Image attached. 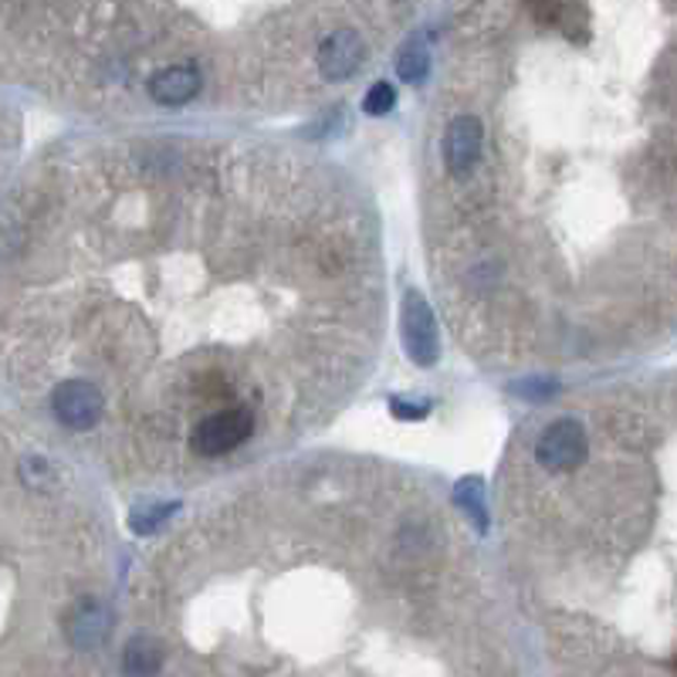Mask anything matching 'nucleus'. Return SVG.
Here are the masks:
<instances>
[{
    "label": "nucleus",
    "mask_w": 677,
    "mask_h": 677,
    "mask_svg": "<svg viewBox=\"0 0 677 677\" xmlns=\"http://www.w3.org/2000/svg\"><path fill=\"white\" fill-rule=\"evenodd\" d=\"M115 166V295L102 376L62 379L52 417L163 488H214L343 410L387 338L379 224L325 156L244 136L163 133ZM112 437V441H115Z\"/></svg>",
    "instance_id": "nucleus-1"
},
{
    "label": "nucleus",
    "mask_w": 677,
    "mask_h": 677,
    "mask_svg": "<svg viewBox=\"0 0 677 677\" xmlns=\"http://www.w3.org/2000/svg\"><path fill=\"white\" fill-rule=\"evenodd\" d=\"M475 525L393 464L275 457L163 532L125 670H512L508 592Z\"/></svg>",
    "instance_id": "nucleus-2"
}]
</instances>
